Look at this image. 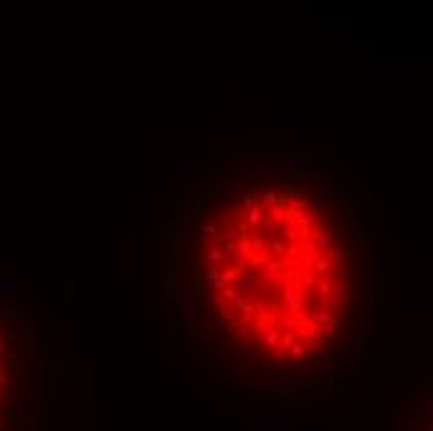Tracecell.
I'll return each mask as SVG.
<instances>
[{
  "label": "cell",
  "mask_w": 433,
  "mask_h": 431,
  "mask_svg": "<svg viewBox=\"0 0 433 431\" xmlns=\"http://www.w3.org/2000/svg\"><path fill=\"white\" fill-rule=\"evenodd\" d=\"M336 334H339V316H331L329 321H324V324L319 327V337H321V339H326V342H329V339H334Z\"/></svg>",
  "instance_id": "6da1fadb"
},
{
  "label": "cell",
  "mask_w": 433,
  "mask_h": 431,
  "mask_svg": "<svg viewBox=\"0 0 433 431\" xmlns=\"http://www.w3.org/2000/svg\"><path fill=\"white\" fill-rule=\"evenodd\" d=\"M311 237H314L311 244H314L317 249H329V247H331V234L324 230V227H314V230H311Z\"/></svg>",
  "instance_id": "7a4b0ae2"
},
{
  "label": "cell",
  "mask_w": 433,
  "mask_h": 431,
  "mask_svg": "<svg viewBox=\"0 0 433 431\" xmlns=\"http://www.w3.org/2000/svg\"><path fill=\"white\" fill-rule=\"evenodd\" d=\"M259 344H261V349H264V351H274V349H277V344H279V332H277V329H269V332L261 337Z\"/></svg>",
  "instance_id": "3957f363"
},
{
  "label": "cell",
  "mask_w": 433,
  "mask_h": 431,
  "mask_svg": "<svg viewBox=\"0 0 433 431\" xmlns=\"http://www.w3.org/2000/svg\"><path fill=\"white\" fill-rule=\"evenodd\" d=\"M344 257H346V252H344V247H339V244H334V247H329V264L331 267H339L341 262H344Z\"/></svg>",
  "instance_id": "277c9868"
},
{
  "label": "cell",
  "mask_w": 433,
  "mask_h": 431,
  "mask_svg": "<svg viewBox=\"0 0 433 431\" xmlns=\"http://www.w3.org/2000/svg\"><path fill=\"white\" fill-rule=\"evenodd\" d=\"M13 314L18 316V319H25V316H32V307H30L28 302L18 299V302H15V309H13Z\"/></svg>",
  "instance_id": "5b68a950"
},
{
  "label": "cell",
  "mask_w": 433,
  "mask_h": 431,
  "mask_svg": "<svg viewBox=\"0 0 433 431\" xmlns=\"http://www.w3.org/2000/svg\"><path fill=\"white\" fill-rule=\"evenodd\" d=\"M329 269H331V264H329V259H326V257H317V259H314V272H317V274L329 277Z\"/></svg>",
  "instance_id": "8992f818"
},
{
  "label": "cell",
  "mask_w": 433,
  "mask_h": 431,
  "mask_svg": "<svg viewBox=\"0 0 433 431\" xmlns=\"http://www.w3.org/2000/svg\"><path fill=\"white\" fill-rule=\"evenodd\" d=\"M0 294L15 297V282H13V279H0Z\"/></svg>",
  "instance_id": "52a82bcc"
},
{
  "label": "cell",
  "mask_w": 433,
  "mask_h": 431,
  "mask_svg": "<svg viewBox=\"0 0 433 431\" xmlns=\"http://www.w3.org/2000/svg\"><path fill=\"white\" fill-rule=\"evenodd\" d=\"M287 242H284V239H274V242H271V249H274V255H277V257L279 259H284V255H287Z\"/></svg>",
  "instance_id": "ba28073f"
},
{
  "label": "cell",
  "mask_w": 433,
  "mask_h": 431,
  "mask_svg": "<svg viewBox=\"0 0 433 431\" xmlns=\"http://www.w3.org/2000/svg\"><path fill=\"white\" fill-rule=\"evenodd\" d=\"M304 351H306V344H301V342H294V344L287 349L289 356H304Z\"/></svg>",
  "instance_id": "9c48e42d"
}]
</instances>
